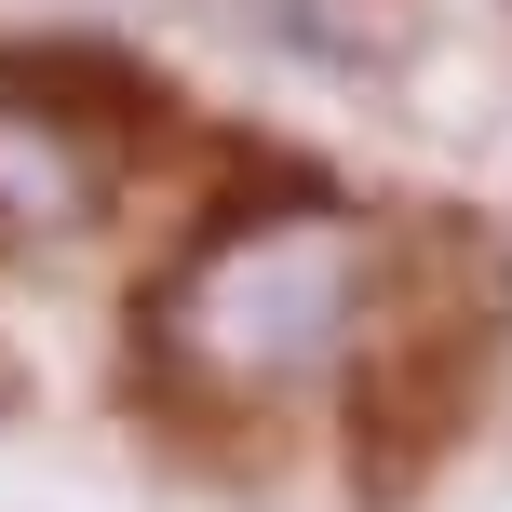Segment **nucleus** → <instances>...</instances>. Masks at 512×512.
Returning <instances> with one entry per match:
<instances>
[{"mask_svg":"<svg viewBox=\"0 0 512 512\" xmlns=\"http://www.w3.org/2000/svg\"><path fill=\"white\" fill-rule=\"evenodd\" d=\"M68 216H95V149L0 95V230H68Z\"/></svg>","mask_w":512,"mask_h":512,"instance_id":"f03ea898","label":"nucleus"},{"mask_svg":"<svg viewBox=\"0 0 512 512\" xmlns=\"http://www.w3.org/2000/svg\"><path fill=\"white\" fill-rule=\"evenodd\" d=\"M364 310V243L337 216H243L189 270V337L230 378H310Z\"/></svg>","mask_w":512,"mask_h":512,"instance_id":"f257e3e1","label":"nucleus"}]
</instances>
